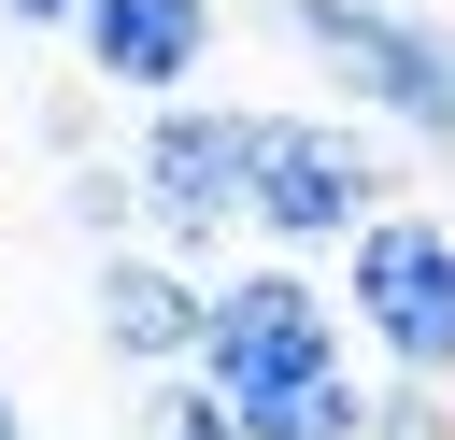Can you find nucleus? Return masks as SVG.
<instances>
[{
    "mask_svg": "<svg viewBox=\"0 0 455 440\" xmlns=\"http://www.w3.org/2000/svg\"><path fill=\"white\" fill-rule=\"evenodd\" d=\"M0 440H28V426H14V383H0Z\"/></svg>",
    "mask_w": 455,
    "mask_h": 440,
    "instance_id": "nucleus-12",
    "label": "nucleus"
},
{
    "mask_svg": "<svg viewBox=\"0 0 455 440\" xmlns=\"http://www.w3.org/2000/svg\"><path fill=\"white\" fill-rule=\"evenodd\" d=\"M284 43L341 71V99H370L398 142H455V28L412 0H284Z\"/></svg>",
    "mask_w": 455,
    "mask_h": 440,
    "instance_id": "nucleus-3",
    "label": "nucleus"
},
{
    "mask_svg": "<svg viewBox=\"0 0 455 440\" xmlns=\"http://www.w3.org/2000/svg\"><path fill=\"white\" fill-rule=\"evenodd\" d=\"M199 383L228 397L242 440H299V412L341 383V312L299 270H228L199 312Z\"/></svg>",
    "mask_w": 455,
    "mask_h": 440,
    "instance_id": "nucleus-1",
    "label": "nucleus"
},
{
    "mask_svg": "<svg viewBox=\"0 0 455 440\" xmlns=\"http://www.w3.org/2000/svg\"><path fill=\"white\" fill-rule=\"evenodd\" d=\"M384 213V142L370 128H341V114H256V142H242V227H270L284 255H313V241H355Z\"/></svg>",
    "mask_w": 455,
    "mask_h": 440,
    "instance_id": "nucleus-4",
    "label": "nucleus"
},
{
    "mask_svg": "<svg viewBox=\"0 0 455 440\" xmlns=\"http://www.w3.org/2000/svg\"><path fill=\"white\" fill-rule=\"evenodd\" d=\"M242 142H256V114H242V99H156V114H142L128 185H142V227H156V255H171V270H185V255H213V241L242 227Z\"/></svg>",
    "mask_w": 455,
    "mask_h": 440,
    "instance_id": "nucleus-5",
    "label": "nucleus"
},
{
    "mask_svg": "<svg viewBox=\"0 0 455 440\" xmlns=\"http://www.w3.org/2000/svg\"><path fill=\"white\" fill-rule=\"evenodd\" d=\"M71 227L114 255V227H142V185H128V170H71Z\"/></svg>",
    "mask_w": 455,
    "mask_h": 440,
    "instance_id": "nucleus-8",
    "label": "nucleus"
},
{
    "mask_svg": "<svg viewBox=\"0 0 455 440\" xmlns=\"http://www.w3.org/2000/svg\"><path fill=\"white\" fill-rule=\"evenodd\" d=\"M199 312H213V284L199 270H171V255H100V341L128 355V369H199Z\"/></svg>",
    "mask_w": 455,
    "mask_h": 440,
    "instance_id": "nucleus-7",
    "label": "nucleus"
},
{
    "mask_svg": "<svg viewBox=\"0 0 455 440\" xmlns=\"http://www.w3.org/2000/svg\"><path fill=\"white\" fill-rule=\"evenodd\" d=\"M341 312L370 326L384 383H455V213H370L341 241Z\"/></svg>",
    "mask_w": 455,
    "mask_h": 440,
    "instance_id": "nucleus-2",
    "label": "nucleus"
},
{
    "mask_svg": "<svg viewBox=\"0 0 455 440\" xmlns=\"http://www.w3.org/2000/svg\"><path fill=\"white\" fill-rule=\"evenodd\" d=\"M370 440H441V383H370Z\"/></svg>",
    "mask_w": 455,
    "mask_h": 440,
    "instance_id": "nucleus-10",
    "label": "nucleus"
},
{
    "mask_svg": "<svg viewBox=\"0 0 455 440\" xmlns=\"http://www.w3.org/2000/svg\"><path fill=\"white\" fill-rule=\"evenodd\" d=\"M156 440H242V426H228V397H213L199 369H171V383H156Z\"/></svg>",
    "mask_w": 455,
    "mask_h": 440,
    "instance_id": "nucleus-9",
    "label": "nucleus"
},
{
    "mask_svg": "<svg viewBox=\"0 0 455 440\" xmlns=\"http://www.w3.org/2000/svg\"><path fill=\"white\" fill-rule=\"evenodd\" d=\"M85 0H0V28H71Z\"/></svg>",
    "mask_w": 455,
    "mask_h": 440,
    "instance_id": "nucleus-11",
    "label": "nucleus"
},
{
    "mask_svg": "<svg viewBox=\"0 0 455 440\" xmlns=\"http://www.w3.org/2000/svg\"><path fill=\"white\" fill-rule=\"evenodd\" d=\"M71 43H85V71L114 99H185L199 57H213V0H85Z\"/></svg>",
    "mask_w": 455,
    "mask_h": 440,
    "instance_id": "nucleus-6",
    "label": "nucleus"
}]
</instances>
